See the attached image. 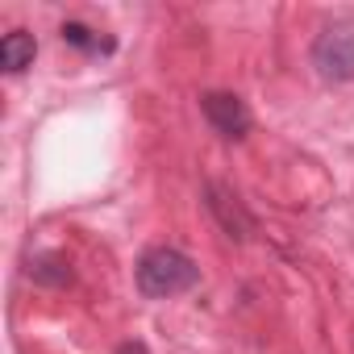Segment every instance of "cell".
Masks as SVG:
<instances>
[{"instance_id": "obj_2", "label": "cell", "mask_w": 354, "mask_h": 354, "mask_svg": "<svg viewBox=\"0 0 354 354\" xmlns=\"http://www.w3.org/2000/svg\"><path fill=\"white\" fill-rule=\"evenodd\" d=\"M313 67L325 84H350L354 80V26H325L313 42Z\"/></svg>"}, {"instance_id": "obj_4", "label": "cell", "mask_w": 354, "mask_h": 354, "mask_svg": "<svg viewBox=\"0 0 354 354\" xmlns=\"http://www.w3.org/2000/svg\"><path fill=\"white\" fill-rule=\"evenodd\" d=\"M205 209H209V213H213V221L225 230V238L246 242V238L254 234V217L246 213V205H242L225 184H217V180H209V184H205Z\"/></svg>"}, {"instance_id": "obj_1", "label": "cell", "mask_w": 354, "mask_h": 354, "mask_svg": "<svg viewBox=\"0 0 354 354\" xmlns=\"http://www.w3.org/2000/svg\"><path fill=\"white\" fill-rule=\"evenodd\" d=\"M201 283V267L175 246H154L138 259V292L150 300H171Z\"/></svg>"}, {"instance_id": "obj_5", "label": "cell", "mask_w": 354, "mask_h": 354, "mask_svg": "<svg viewBox=\"0 0 354 354\" xmlns=\"http://www.w3.org/2000/svg\"><path fill=\"white\" fill-rule=\"evenodd\" d=\"M34 55H38V42H34V34H26V30H13V34H5V42H0V67L5 71H26L30 63H34Z\"/></svg>"}, {"instance_id": "obj_6", "label": "cell", "mask_w": 354, "mask_h": 354, "mask_svg": "<svg viewBox=\"0 0 354 354\" xmlns=\"http://www.w3.org/2000/svg\"><path fill=\"white\" fill-rule=\"evenodd\" d=\"M30 275H34L38 283H55V288H63V283L71 279V267H67L59 254H42V259L30 263Z\"/></svg>"}, {"instance_id": "obj_3", "label": "cell", "mask_w": 354, "mask_h": 354, "mask_svg": "<svg viewBox=\"0 0 354 354\" xmlns=\"http://www.w3.org/2000/svg\"><path fill=\"white\" fill-rule=\"evenodd\" d=\"M201 113H205V121H209L221 138H246L250 125H254L246 100L234 96V92H205V96H201Z\"/></svg>"}, {"instance_id": "obj_8", "label": "cell", "mask_w": 354, "mask_h": 354, "mask_svg": "<svg viewBox=\"0 0 354 354\" xmlns=\"http://www.w3.org/2000/svg\"><path fill=\"white\" fill-rule=\"evenodd\" d=\"M117 354H150V350H146V342H121Z\"/></svg>"}, {"instance_id": "obj_7", "label": "cell", "mask_w": 354, "mask_h": 354, "mask_svg": "<svg viewBox=\"0 0 354 354\" xmlns=\"http://www.w3.org/2000/svg\"><path fill=\"white\" fill-rule=\"evenodd\" d=\"M63 42H71V46H80V50H88V55L113 50L109 38H96V30H88V26H80V21H67V26H63Z\"/></svg>"}]
</instances>
